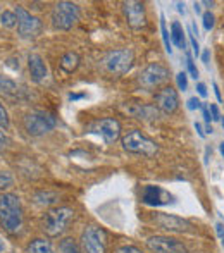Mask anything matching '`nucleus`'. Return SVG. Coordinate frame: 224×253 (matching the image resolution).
<instances>
[{
    "label": "nucleus",
    "instance_id": "f257e3e1",
    "mask_svg": "<svg viewBox=\"0 0 224 253\" xmlns=\"http://www.w3.org/2000/svg\"><path fill=\"white\" fill-rule=\"evenodd\" d=\"M0 226L10 234H16L23 227V209L17 195H0Z\"/></svg>",
    "mask_w": 224,
    "mask_h": 253
},
{
    "label": "nucleus",
    "instance_id": "f03ea898",
    "mask_svg": "<svg viewBox=\"0 0 224 253\" xmlns=\"http://www.w3.org/2000/svg\"><path fill=\"white\" fill-rule=\"evenodd\" d=\"M74 217V210L71 207H54L47 210L44 217V231L47 236L57 238L66 231L67 222Z\"/></svg>",
    "mask_w": 224,
    "mask_h": 253
},
{
    "label": "nucleus",
    "instance_id": "7ed1b4c3",
    "mask_svg": "<svg viewBox=\"0 0 224 253\" xmlns=\"http://www.w3.org/2000/svg\"><path fill=\"white\" fill-rule=\"evenodd\" d=\"M78 19H80V7L73 2H66V0L57 2L50 14L52 26L59 31H69L78 23Z\"/></svg>",
    "mask_w": 224,
    "mask_h": 253
},
{
    "label": "nucleus",
    "instance_id": "20e7f679",
    "mask_svg": "<svg viewBox=\"0 0 224 253\" xmlns=\"http://www.w3.org/2000/svg\"><path fill=\"white\" fill-rule=\"evenodd\" d=\"M121 145H123V148L126 152L143 157H154L159 152V145L138 129H133L124 134L123 140H121Z\"/></svg>",
    "mask_w": 224,
    "mask_h": 253
},
{
    "label": "nucleus",
    "instance_id": "39448f33",
    "mask_svg": "<svg viewBox=\"0 0 224 253\" xmlns=\"http://www.w3.org/2000/svg\"><path fill=\"white\" fill-rule=\"evenodd\" d=\"M57 126V119L54 114L47 110H33L24 117V129L30 136H42L47 134Z\"/></svg>",
    "mask_w": 224,
    "mask_h": 253
},
{
    "label": "nucleus",
    "instance_id": "423d86ee",
    "mask_svg": "<svg viewBox=\"0 0 224 253\" xmlns=\"http://www.w3.org/2000/svg\"><path fill=\"white\" fill-rule=\"evenodd\" d=\"M102 64H104L107 73L123 76V74H126L128 71L133 67L134 53L131 48H117V50H111V52L105 53Z\"/></svg>",
    "mask_w": 224,
    "mask_h": 253
},
{
    "label": "nucleus",
    "instance_id": "0eeeda50",
    "mask_svg": "<svg viewBox=\"0 0 224 253\" xmlns=\"http://www.w3.org/2000/svg\"><path fill=\"white\" fill-rule=\"evenodd\" d=\"M80 245L83 253H107V234L102 227L88 226L81 233Z\"/></svg>",
    "mask_w": 224,
    "mask_h": 253
},
{
    "label": "nucleus",
    "instance_id": "6e6552de",
    "mask_svg": "<svg viewBox=\"0 0 224 253\" xmlns=\"http://www.w3.org/2000/svg\"><path fill=\"white\" fill-rule=\"evenodd\" d=\"M169 80V69L161 64H148L138 76V83L145 90H154Z\"/></svg>",
    "mask_w": 224,
    "mask_h": 253
},
{
    "label": "nucleus",
    "instance_id": "1a4fd4ad",
    "mask_svg": "<svg viewBox=\"0 0 224 253\" xmlns=\"http://www.w3.org/2000/svg\"><path fill=\"white\" fill-rule=\"evenodd\" d=\"M152 220L155 222V226L168 231V233L188 234L195 231V226L190 220L183 219V217H178V215H171V213H155V215L152 217Z\"/></svg>",
    "mask_w": 224,
    "mask_h": 253
},
{
    "label": "nucleus",
    "instance_id": "9d476101",
    "mask_svg": "<svg viewBox=\"0 0 224 253\" xmlns=\"http://www.w3.org/2000/svg\"><path fill=\"white\" fill-rule=\"evenodd\" d=\"M17 16V33L21 38H35L42 33V21L28 12L24 7H16Z\"/></svg>",
    "mask_w": 224,
    "mask_h": 253
},
{
    "label": "nucleus",
    "instance_id": "9b49d317",
    "mask_svg": "<svg viewBox=\"0 0 224 253\" xmlns=\"http://www.w3.org/2000/svg\"><path fill=\"white\" fill-rule=\"evenodd\" d=\"M90 133H97L98 136H102V140L105 143H114L117 138L121 136V124L114 117H104V119H98L88 127Z\"/></svg>",
    "mask_w": 224,
    "mask_h": 253
},
{
    "label": "nucleus",
    "instance_id": "f8f14e48",
    "mask_svg": "<svg viewBox=\"0 0 224 253\" xmlns=\"http://www.w3.org/2000/svg\"><path fill=\"white\" fill-rule=\"evenodd\" d=\"M147 248L152 253H188L179 240L171 236H152L147 240Z\"/></svg>",
    "mask_w": 224,
    "mask_h": 253
},
{
    "label": "nucleus",
    "instance_id": "ddd939ff",
    "mask_svg": "<svg viewBox=\"0 0 224 253\" xmlns=\"http://www.w3.org/2000/svg\"><path fill=\"white\" fill-rule=\"evenodd\" d=\"M123 12L128 24L133 30H141L147 24V12H145V3L138 0H128L123 2Z\"/></svg>",
    "mask_w": 224,
    "mask_h": 253
},
{
    "label": "nucleus",
    "instance_id": "4468645a",
    "mask_svg": "<svg viewBox=\"0 0 224 253\" xmlns=\"http://www.w3.org/2000/svg\"><path fill=\"white\" fill-rule=\"evenodd\" d=\"M154 102L157 110L162 114H174L178 110V107H179V97H178V91L173 86L161 88L155 93Z\"/></svg>",
    "mask_w": 224,
    "mask_h": 253
},
{
    "label": "nucleus",
    "instance_id": "2eb2a0df",
    "mask_svg": "<svg viewBox=\"0 0 224 253\" xmlns=\"http://www.w3.org/2000/svg\"><path fill=\"white\" fill-rule=\"evenodd\" d=\"M141 202L150 207L168 205V203L173 202V195H171L169 191L162 190L161 186L148 184V186H143V190H141Z\"/></svg>",
    "mask_w": 224,
    "mask_h": 253
},
{
    "label": "nucleus",
    "instance_id": "dca6fc26",
    "mask_svg": "<svg viewBox=\"0 0 224 253\" xmlns=\"http://www.w3.org/2000/svg\"><path fill=\"white\" fill-rule=\"evenodd\" d=\"M28 69H30L31 81H35V83H44L47 80L48 76L47 64L44 62L42 55H38V53H30L28 55Z\"/></svg>",
    "mask_w": 224,
    "mask_h": 253
},
{
    "label": "nucleus",
    "instance_id": "f3484780",
    "mask_svg": "<svg viewBox=\"0 0 224 253\" xmlns=\"http://www.w3.org/2000/svg\"><path fill=\"white\" fill-rule=\"evenodd\" d=\"M126 112L130 114V116L136 117V119H143V121H152V119H157L159 117L157 107L143 105V103H133V105H128Z\"/></svg>",
    "mask_w": 224,
    "mask_h": 253
},
{
    "label": "nucleus",
    "instance_id": "a211bd4d",
    "mask_svg": "<svg viewBox=\"0 0 224 253\" xmlns=\"http://www.w3.org/2000/svg\"><path fill=\"white\" fill-rule=\"evenodd\" d=\"M80 62H81V59L76 52H67V53H64L62 59H60V69H62L64 73H73V71L78 69Z\"/></svg>",
    "mask_w": 224,
    "mask_h": 253
},
{
    "label": "nucleus",
    "instance_id": "6ab92c4d",
    "mask_svg": "<svg viewBox=\"0 0 224 253\" xmlns=\"http://www.w3.org/2000/svg\"><path fill=\"white\" fill-rule=\"evenodd\" d=\"M171 42H173L178 48H181V50L186 48V40H184L183 26H181L178 21H174V23L171 24Z\"/></svg>",
    "mask_w": 224,
    "mask_h": 253
},
{
    "label": "nucleus",
    "instance_id": "aec40b11",
    "mask_svg": "<svg viewBox=\"0 0 224 253\" xmlns=\"http://www.w3.org/2000/svg\"><path fill=\"white\" fill-rule=\"evenodd\" d=\"M26 253H55L54 248H52L50 241L47 240H33L30 245L26 247Z\"/></svg>",
    "mask_w": 224,
    "mask_h": 253
},
{
    "label": "nucleus",
    "instance_id": "412c9836",
    "mask_svg": "<svg viewBox=\"0 0 224 253\" xmlns=\"http://www.w3.org/2000/svg\"><path fill=\"white\" fill-rule=\"evenodd\" d=\"M59 253H83V250H81V245L76 243V240L64 238L59 243Z\"/></svg>",
    "mask_w": 224,
    "mask_h": 253
},
{
    "label": "nucleus",
    "instance_id": "4be33fe9",
    "mask_svg": "<svg viewBox=\"0 0 224 253\" xmlns=\"http://www.w3.org/2000/svg\"><path fill=\"white\" fill-rule=\"evenodd\" d=\"M59 195L52 193V191H37L35 193V202L40 203V205H50V203H55Z\"/></svg>",
    "mask_w": 224,
    "mask_h": 253
},
{
    "label": "nucleus",
    "instance_id": "5701e85b",
    "mask_svg": "<svg viewBox=\"0 0 224 253\" xmlns=\"http://www.w3.org/2000/svg\"><path fill=\"white\" fill-rule=\"evenodd\" d=\"M17 91V84L14 83L10 78L5 76H0V93H5V95H14Z\"/></svg>",
    "mask_w": 224,
    "mask_h": 253
},
{
    "label": "nucleus",
    "instance_id": "b1692460",
    "mask_svg": "<svg viewBox=\"0 0 224 253\" xmlns=\"http://www.w3.org/2000/svg\"><path fill=\"white\" fill-rule=\"evenodd\" d=\"M0 23H2L3 28H14L17 26V16L16 12H12V10H3L2 14H0Z\"/></svg>",
    "mask_w": 224,
    "mask_h": 253
},
{
    "label": "nucleus",
    "instance_id": "393cba45",
    "mask_svg": "<svg viewBox=\"0 0 224 253\" xmlns=\"http://www.w3.org/2000/svg\"><path fill=\"white\" fill-rule=\"evenodd\" d=\"M14 183V177L10 172H5V170H0V191L7 190V188H10Z\"/></svg>",
    "mask_w": 224,
    "mask_h": 253
},
{
    "label": "nucleus",
    "instance_id": "a878e982",
    "mask_svg": "<svg viewBox=\"0 0 224 253\" xmlns=\"http://www.w3.org/2000/svg\"><path fill=\"white\" fill-rule=\"evenodd\" d=\"M161 31H162V40H164V45H166V50L169 53H173V48H171V37H169V31H168V26H166V21H164V16H161Z\"/></svg>",
    "mask_w": 224,
    "mask_h": 253
},
{
    "label": "nucleus",
    "instance_id": "bb28decb",
    "mask_svg": "<svg viewBox=\"0 0 224 253\" xmlns=\"http://www.w3.org/2000/svg\"><path fill=\"white\" fill-rule=\"evenodd\" d=\"M202 23H204L205 31H211L212 28H214V24H216V17H214V14H212L211 10H205V12L202 14Z\"/></svg>",
    "mask_w": 224,
    "mask_h": 253
},
{
    "label": "nucleus",
    "instance_id": "cd10ccee",
    "mask_svg": "<svg viewBox=\"0 0 224 253\" xmlns=\"http://www.w3.org/2000/svg\"><path fill=\"white\" fill-rule=\"evenodd\" d=\"M176 83H178V88H179L181 91H186V90H188V74L184 73V71H181V73H178V76H176Z\"/></svg>",
    "mask_w": 224,
    "mask_h": 253
},
{
    "label": "nucleus",
    "instance_id": "c85d7f7f",
    "mask_svg": "<svg viewBox=\"0 0 224 253\" xmlns=\"http://www.w3.org/2000/svg\"><path fill=\"white\" fill-rule=\"evenodd\" d=\"M186 67H188V74H190V78L197 80V78H198V69H197V66H195L191 55H186Z\"/></svg>",
    "mask_w": 224,
    "mask_h": 253
},
{
    "label": "nucleus",
    "instance_id": "c756f323",
    "mask_svg": "<svg viewBox=\"0 0 224 253\" xmlns=\"http://www.w3.org/2000/svg\"><path fill=\"white\" fill-rule=\"evenodd\" d=\"M10 126V121H9V114H7L5 107L0 103V127H3V129H7V127Z\"/></svg>",
    "mask_w": 224,
    "mask_h": 253
},
{
    "label": "nucleus",
    "instance_id": "7c9ffc66",
    "mask_svg": "<svg viewBox=\"0 0 224 253\" xmlns=\"http://www.w3.org/2000/svg\"><path fill=\"white\" fill-rule=\"evenodd\" d=\"M114 253H145V252H141L140 248L134 247V245H123V247L116 248Z\"/></svg>",
    "mask_w": 224,
    "mask_h": 253
},
{
    "label": "nucleus",
    "instance_id": "2f4dec72",
    "mask_svg": "<svg viewBox=\"0 0 224 253\" xmlns=\"http://www.w3.org/2000/svg\"><path fill=\"white\" fill-rule=\"evenodd\" d=\"M186 107H188V109H190V110H197V109H202V102L198 100L197 97H191L190 100L186 102Z\"/></svg>",
    "mask_w": 224,
    "mask_h": 253
},
{
    "label": "nucleus",
    "instance_id": "473e14b6",
    "mask_svg": "<svg viewBox=\"0 0 224 253\" xmlns=\"http://www.w3.org/2000/svg\"><path fill=\"white\" fill-rule=\"evenodd\" d=\"M209 110H211L212 121H221V114H219V107L216 105V103H211V105H209Z\"/></svg>",
    "mask_w": 224,
    "mask_h": 253
},
{
    "label": "nucleus",
    "instance_id": "72a5a7b5",
    "mask_svg": "<svg viewBox=\"0 0 224 253\" xmlns=\"http://www.w3.org/2000/svg\"><path fill=\"white\" fill-rule=\"evenodd\" d=\"M188 37H190V43H191V47H193V53L198 57V55H200V47H198L197 38H195V35H193V33H188Z\"/></svg>",
    "mask_w": 224,
    "mask_h": 253
},
{
    "label": "nucleus",
    "instance_id": "f704fd0d",
    "mask_svg": "<svg viewBox=\"0 0 224 253\" xmlns=\"http://www.w3.org/2000/svg\"><path fill=\"white\" fill-rule=\"evenodd\" d=\"M202 114H204V121H205V124H211L212 116H211V110H209V105H202Z\"/></svg>",
    "mask_w": 224,
    "mask_h": 253
},
{
    "label": "nucleus",
    "instance_id": "c9c22d12",
    "mask_svg": "<svg viewBox=\"0 0 224 253\" xmlns=\"http://www.w3.org/2000/svg\"><path fill=\"white\" fill-rule=\"evenodd\" d=\"M197 91L200 97H207V86H205L204 83H198L197 84Z\"/></svg>",
    "mask_w": 224,
    "mask_h": 253
},
{
    "label": "nucleus",
    "instance_id": "e433bc0d",
    "mask_svg": "<svg viewBox=\"0 0 224 253\" xmlns=\"http://www.w3.org/2000/svg\"><path fill=\"white\" fill-rule=\"evenodd\" d=\"M209 60H211V50H209V48H205V50L202 52V62H204L205 66H207Z\"/></svg>",
    "mask_w": 224,
    "mask_h": 253
},
{
    "label": "nucleus",
    "instance_id": "4c0bfd02",
    "mask_svg": "<svg viewBox=\"0 0 224 253\" xmlns=\"http://www.w3.org/2000/svg\"><path fill=\"white\" fill-rule=\"evenodd\" d=\"M195 129H197L198 136H200V138H205V131H204V127H202V124H200V123H195Z\"/></svg>",
    "mask_w": 224,
    "mask_h": 253
},
{
    "label": "nucleus",
    "instance_id": "58836bf2",
    "mask_svg": "<svg viewBox=\"0 0 224 253\" xmlns=\"http://www.w3.org/2000/svg\"><path fill=\"white\" fill-rule=\"evenodd\" d=\"M212 86H214V93H216V97H218V102H223V95H221V90H219V86L218 84H212Z\"/></svg>",
    "mask_w": 224,
    "mask_h": 253
},
{
    "label": "nucleus",
    "instance_id": "ea45409f",
    "mask_svg": "<svg viewBox=\"0 0 224 253\" xmlns=\"http://www.w3.org/2000/svg\"><path fill=\"white\" fill-rule=\"evenodd\" d=\"M7 145V136L0 131V148H3Z\"/></svg>",
    "mask_w": 224,
    "mask_h": 253
},
{
    "label": "nucleus",
    "instance_id": "a19ab883",
    "mask_svg": "<svg viewBox=\"0 0 224 253\" xmlns=\"http://www.w3.org/2000/svg\"><path fill=\"white\" fill-rule=\"evenodd\" d=\"M176 7H178V12L184 14V3H183V2H178V3H176Z\"/></svg>",
    "mask_w": 224,
    "mask_h": 253
},
{
    "label": "nucleus",
    "instance_id": "79ce46f5",
    "mask_svg": "<svg viewBox=\"0 0 224 253\" xmlns=\"http://www.w3.org/2000/svg\"><path fill=\"white\" fill-rule=\"evenodd\" d=\"M195 12H197V14H200V12H202V9H200V3H197V2H195Z\"/></svg>",
    "mask_w": 224,
    "mask_h": 253
},
{
    "label": "nucleus",
    "instance_id": "37998d69",
    "mask_svg": "<svg viewBox=\"0 0 224 253\" xmlns=\"http://www.w3.org/2000/svg\"><path fill=\"white\" fill-rule=\"evenodd\" d=\"M3 250H5V245H3L2 238H0V253H3Z\"/></svg>",
    "mask_w": 224,
    "mask_h": 253
},
{
    "label": "nucleus",
    "instance_id": "c03bdc74",
    "mask_svg": "<svg viewBox=\"0 0 224 253\" xmlns=\"http://www.w3.org/2000/svg\"><path fill=\"white\" fill-rule=\"evenodd\" d=\"M205 131H207V133H212V131H214V129H212L211 124H205Z\"/></svg>",
    "mask_w": 224,
    "mask_h": 253
},
{
    "label": "nucleus",
    "instance_id": "a18cd8bd",
    "mask_svg": "<svg viewBox=\"0 0 224 253\" xmlns=\"http://www.w3.org/2000/svg\"><path fill=\"white\" fill-rule=\"evenodd\" d=\"M219 150H221V155L224 157V141H223L221 145H219Z\"/></svg>",
    "mask_w": 224,
    "mask_h": 253
},
{
    "label": "nucleus",
    "instance_id": "49530a36",
    "mask_svg": "<svg viewBox=\"0 0 224 253\" xmlns=\"http://www.w3.org/2000/svg\"><path fill=\"white\" fill-rule=\"evenodd\" d=\"M219 238H221V241H223V245H224V233L221 234V236H219Z\"/></svg>",
    "mask_w": 224,
    "mask_h": 253
},
{
    "label": "nucleus",
    "instance_id": "de8ad7c7",
    "mask_svg": "<svg viewBox=\"0 0 224 253\" xmlns=\"http://www.w3.org/2000/svg\"><path fill=\"white\" fill-rule=\"evenodd\" d=\"M221 123H223V127H224V117H221Z\"/></svg>",
    "mask_w": 224,
    "mask_h": 253
}]
</instances>
